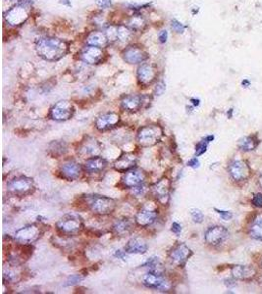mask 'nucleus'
<instances>
[{
  "label": "nucleus",
  "instance_id": "nucleus-35",
  "mask_svg": "<svg viewBox=\"0 0 262 294\" xmlns=\"http://www.w3.org/2000/svg\"><path fill=\"white\" fill-rule=\"evenodd\" d=\"M171 27H172L173 31H175L177 34H183L186 30V27L181 22H179L178 20L176 19L172 20Z\"/></svg>",
  "mask_w": 262,
  "mask_h": 294
},
{
  "label": "nucleus",
  "instance_id": "nucleus-6",
  "mask_svg": "<svg viewBox=\"0 0 262 294\" xmlns=\"http://www.w3.org/2000/svg\"><path fill=\"white\" fill-rule=\"evenodd\" d=\"M143 284L150 289L168 291L171 285L165 276L158 270H150L143 277Z\"/></svg>",
  "mask_w": 262,
  "mask_h": 294
},
{
  "label": "nucleus",
  "instance_id": "nucleus-29",
  "mask_svg": "<svg viewBox=\"0 0 262 294\" xmlns=\"http://www.w3.org/2000/svg\"><path fill=\"white\" fill-rule=\"evenodd\" d=\"M157 218V213L151 210H141L135 216V222L141 227H148L154 223Z\"/></svg>",
  "mask_w": 262,
  "mask_h": 294
},
{
  "label": "nucleus",
  "instance_id": "nucleus-30",
  "mask_svg": "<svg viewBox=\"0 0 262 294\" xmlns=\"http://www.w3.org/2000/svg\"><path fill=\"white\" fill-rule=\"evenodd\" d=\"M259 143H260V140L257 136L252 135V136H247L240 139V141L238 142V146L241 150L248 152V151L254 150L259 145Z\"/></svg>",
  "mask_w": 262,
  "mask_h": 294
},
{
  "label": "nucleus",
  "instance_id": "nucleus-12",
  "mask_svg": "<svg viewBox=\"0 0 262 294\" xmlns=\"http://www.w3.org/2000/svg\"><path fill=\"white\" fill-rule=\"evenodd\" d=\"M41 235V229L38 225H28L15 233V239L22 244H31L37 241Z\"/></svg>",
  "mask_w": 262,
  "mask_h": 294
},
{
  "label": "nucleus",
  "instance_id": "nucleus-10",
  "mask_svg": "<svg viewBox=\"0 0 262 294\" xmlns=\"http://www.w3.org/2000/svg\"><path fill=\"white\" fill-rule=\"evenodd\" d=\"M157 67L150 63H143L137 70V79L142 86H149L153 83L157 78Z\"/></svg>",
  "mask_w": 262,
  "mask_h": 294
},
{
  "label": "nucleus",
  "instance_id": "nucleus-41",
  "mask_svg": "<svg viewBox=\"0 0 262 294\" xmlns=\"http://www.w3.org/2000/svg\"><path fill=\"white\" fill-rule=\"evenodd\" d=\"M252 204L256 207H262V193H258L253 196Z\"/></svg>",
  "mask_w": 262,
  "mask_h": 294
},
{
  "label": "nucleus",
  "instance_id": "nucleus-8",
  "mask_svg": "<svg viewBox=\"0 0 262 294\" xmlns=\"http://www.w3.org/2000/svg\"><path fill=\"white\" fill-rule=\"evenodd\" d=\"M106 52L102 47L88 45L79 52V58L88 65H98L104 61Z\"/></svg>",
  "mask_w": 262,
  "mask_h": 294
},
{
  "label": "nucleus",
  "instance_id": "nucleus-18",
  "mask_svg": "<svg viewBox=\"0 0 262 294\" xmlns=\"http://www.w3.org/2000/svg\"><path fill=\"white\" fill-rule=\"evenodd\" d=\"M170 190L171 182L168 178L160 179L151 187L152 194L161 204H166L168 202Z\"/></svg>",
  "mask_w": 262,
  "mask_h": 294
},
{
  "label": "nucleus",
  "instance_id": "nucleus-19",
  "mask_svg": "<svg viewBox=\"0 0 262 294\" xmlns=\"http://www.w3.org/2000/svg\"><path fill=\"white\" fill-rule=\"evenodd\" d=\"M120 122V116L117 113L108 112L100 115L95 121V127L97 130L104 132L115 128Z\"/></svg>",
  "mask_w": 262,
  "mask_h": 294
},
{
  "label": "nucleus",
  "instance_id": "nucleus-32",
  "mask_svg": "<svg viewBox=\"0 0 262 294\" xmlns=\"http://www.w3.org/2000/svg\"><path fill=\"white\" fill-rule=\"evenodd\" d=\"M128 26L131 28L133 31L142 32L147 27V21L141 14H134L130 17L128 21Z\"/></svg>",
  "mask_w": 262,
  "mask_h": 294
},
{
  "label": "nucleus",
  "instance_id": "nucleus-5",
  "mask_svg": "<svg viewBox=\"0 0 262 294\" xmlns=\"http://www.w3.org/2000/svg\"><path fill=\"white\" fill-rule=\"evenodd\" d=\"M35 189L34 181L27 176H18L7 183V190L13 195L25 196L31 194Z\"/></svg>",
  "mask_w": 262,
  "mask_h": 294
},
{
  "label": "nucleus",
  "instance_id": "nucleus-9",
  "mask_svg": "<svg viewBox=\"0 0 262 294\" xmlns=\"http://www.w3.org/2000/svg\"><path fill=\"white\" fill-rule=\"evenodd\" d=\"M122 57L124 61L130 65L143 64L149 59V53L142 47L137 44H132L127 46L122 51Z\"/></svg>",
  "mask_w": 262,
  "mask_h": 294
},
{
  "label": "nucleus",
  "instance_id": "nucleus-48",
  "mask_svg": "<svg viewBox=\"0 0 262 294\" xmlns=\"http://www.w3.org/2000/svg\"><path fill=\"white\" fill-rule=\"evenodd\" d=\"M232 113H233V109H230V111L228 112V116H229V118L232 117Z\"/></svg>",
  "mask_w": 262,
  "mask_h": 294
},
{
  "label": "nucleus",
  "instance_id": "nucleus-3",
  "mask_svg": "<svg viewBox=\"0 0 262 294\" xmlns=\"http://www.w3.org/2000/svg\"><path fill=\"white\" fill-rule=\"evenodd\" d=\"M30 16V7L28 3H18L8 9L4 13V21L12 26V27H18L23 25Z\"/></svg>",
  "mask_w": 262,
  "mask_h": 294
},
{
  "label": "nucleus",
  "instance_id": "nucleus-39",
  "mask_svg": "<svg viewBox=\"0 0 262 294\" xmlns=\"http://www.w3.org/2000/svg\"><path fill=\"white\" fill-rule=\"evenodd\" d=\"M165 91V83L163 81H160L159 83H157L156 87H155V95H161L163 94V92Z\"/></svg>",
  "mask_w": 262,
  "mask_h": 294
},
{
  "label": "nucleus",
  "instance_id": "nucleus-36",
  "mask_svg": "<svg viewBox=\"0 0 262 294\" xmlns=\"http://www.w3.org/2000/svg\"><path fill=\"white\" fill-rule=\"evenodd\" d=\"M83 279V277L80 274H74L68 277V279L65 282V286H71V285H75L78 282H80Z\"/></svg>",
  "mask_w": 262,
  "mask_h": 294
},
{
  "label": "nucleus",
  "instance_id": "nucleus-2",
  "mask_svg": "<svg viewBox=\"0 0 262 294\" xmlns=\"http://www.w3.org/2000/svg\"><path fill=\"white\" fill-rule=\"evenodd\" d=\"M163 136V130L156 125L143 127L139 130L137 140L143 147H150L160 142Z\"/></svg>",
  "mask_w": 262,
  "mask_h": 294
},
{
  "label": "nucleus",
  "instance_id": "nucleus-40",
  "mask_svg": "<svg viewBox=\"0 0 262 294\" xmlns=\"http://www.w3.org/2000/svg\"><path fill=\"white\" fill-rule=\"evenodd\" d=\"M95 3L98 7L104 9V8H108L112 4V1L111 0H95Z\"/></svg>",
  "mask_w": 262,
  "mask_h": 294
},
{
  "label": "nucleus",
  "instance_id": "nucleus-15",
  "mask_svg": "<svg viewBox=\"0 0 262 294\" xmlns=\"http://www.w3.org/2000/svg\"><path fill=\"white\" fill-rule=\"evenodd\" d=\"M250 167L245 161L236 160L229 165V174L236 181H243L250 176Z\"/></svg>",
  "mask_w": 262,
  "mask_h": 294
},
{
  "label": "nucleus",
  "instance_id": "nucleus-26",
  "mask_svg": "<svg viewBox=\"0 0 262 294\" xmlns=\"http://www.w3.org/2000/svg\"><path fill=\"white\" fill-rule=\"evenodd\" d=\"M107 167V161L102 157L96 156L89 158L85 164V169L91 174L102 172Z\"/></svg>",
  "mask_w": 262,
  "mask_h": 294
},
{
  "label": "nucleus",
  "instance_id": "nucleus-47",
  "mask_svg": "<svg viewBox=\"0 0 262 294\" xmlns=\"http://www.w3.org/2000/svg\"><path fill=\"white\" fill-rule=\"evenodd\" d=\"M191 101H193L192 103H193V105H195V106H198V105L200 104V100H199V99H191Z\"/></svg>",
  "mask_w": 262,
  "mask_h": 294
},
{
  "label": "nucleus",
  "instance_id": "nucleus-24",
  "mask_svg": "<svg viewBox=\"0 0 262 294\" xmlns=\"http://www.w3.org/2000/svg\"><path fill=\"white\" fill-rule=\"evenodd\" d=\"M133 230H134V223L129 218L118 219L113 225L114 233L119 236L131 235Z\"/></svg>",
  "mask_w": 262,
  "mask_h": 294
},
{
  "label": "nucleus",
  "instance_id": "nucleus-22",
  "mask_svg": "<svg viewBox=\"0 0 262 294\" xmlns=\"http://www.w3.org/2000/svg\"><path fill=\"white\" fill-rule=\"evenodd\" d=\"M145 177L146 176H145V173L143 171L137 170V169H132L130 171L126 172L125 176L123 177V182L127 187L133 188V187H136V186L143 184Z\"/></svg>",
  "mask_w": 262,
  "mask_h": 294
},
{
  "label": "nucleus",
  "instance_id": "nucleus-21",
  "mask_svg": "<svg viewBox=\"0 0 262 294\" xmlns=\"http://www.w3.org/2000/svg\"><path fill=\"white\" fill-rule=\"evenodd\" d=\"M137 157L132 153H125L114 163V169L121 173H126L135 168Z\"/></svg>",
  "mask_w": 262,
  "mask_h": 294
},
{
  "label": "nucleus",
  "instance_id": "nucleus-43",
  "mask_svg": "<svg viewBox=\"0 0 262 294\" xmlns=\"http://www.w3.org/2000/svg\"><path fill=\"white\" fill-rule=\"evenodd\" d=\"M172 232L174 233V234H176V235H180L181 234V232H182V227H181V225L180 224H178V223H173L172 224Z\"/></svg>",
  "mask_w": 262,
  "mask_h": 294
},
{
  "label": "nucleus",
  "instance_id": "nucleus-20",
  "mask_svg": "<svg viewBox=\"0 0 262 294\" xmlns=\"http://www.w3.org/2000/svg\"><path fill=\"white\" fill-rule=\"evenodd\" d=\"M82 169L80 164H78L74 160H69L65 162L61 168L60 173L62 176L68 180H76L81 175Z\"/></svg>",
  "mask_w": 262,
  "mask_h": 294
},
{
  "label": "nucleus",
  "instance_id": "nucleus-4",
  "mask_svg": "<svg viewBox=\"0 0 262 294\" xmlns=\"http://www.w3.org/2000/svg\"><path fill=\"white\" fill-rule=\"evenodd\" d=\"M83 227L82 218L75 214H67L57 222L58 231L64 235H77L83 230Z\"/></svg>",
  "mask_w": 262,
  "mask_h": 294
},
{
  "label": "nucleus",
  "instance_id": "nucleus-37",
  "mask_svg": "<svg viewBox=\"0 0 262 294\" xmlns=\"http://www.w3.org/2000/svg\"><path fill=\"white\" fill-rule=\"evenodd\" d=\"M190 214H191L193 222H195V223H202L204 221L205 216H204L203 212L201 210H199V209H192L191 212H190Z\"/></svg>",
  "mask_w": 262,
  "mask_h": 294
},
{
  "label": "nucleus",
  "instance_id": "nucleus-25",
  "mask_svg": "<svg viewBox=\"0 0 262 294\" xmlns=\"http://www.w3.org/2000/svg\"><path fill=\"white\" fill-rule=\"evenodd\" d=\"M147 242L140 237L132 238L125 246V251L129 254H145L148 251Z\"/></svg>",
  "mask_w": 262,
  "mask_h": 294
},
{
  "label": "nucleus",
  "instance_id": "nucleus-7",
  "mask_svg": "<svg viewBox=\"0 0 262 294\" xmlns=\"http://www.w3.org/2000/svg\"><path fill=\"white\" fill-rule=\"evenodd\" d=\"M90 207L92 211L98 215H108L115 210L116 201L106 196L93 195L90 197Z\"/></svg>",
  "mask_w": 262,
  "mask_h": 294
},
{
  "label": "nucleus",
  "instance_id": "nucleus-34",
  "mask_svg": "<svg viewBox=\"0 0 262 294\" xmlns=\"http://www.w3.org/2000/svg\"><path fill=\"white\" fill-rule=\"evenodd\" d=\"M50 154L52 156L58 157L66 152V146L64 142H58L54 141L50 144Z\"/></svg>",
  "mask_w": 262,
  "mask_h": 294
},
{
  "label": "nucleus",
  "instance_id": "nucleus-38",
  "mask_svg": "<svg viewBox=\"0 0 262 294\" xmlns=\"http://www.w3.org/2000/svg\"><path fill=\"white\" fill-rule=\"evenodd\" d=\"M214 210L219 214V216L225 220V221H228V220H231L232 218H233V214H232V212H230V211H225V210H219V209H217V208H214Z\"/></svg>",
  "mask_w": 262,
  "mask_h": 294
},
{
  "label": "nucleus",
  "instance_id": "nucleus-11",
  "mask_svg": "<svg viewBox=\"0 0 262 294\" xmlns=\"http://www.w3.org/2000/svg\"><path fill=\"white\" fill-rule=\"evenodd\" d=\"M75 108L70 101L61 100L58 101L56 104L50 110V117L55 121H67L74 115Z\"/></svg>",
  "mask_w": 262,
  "mask_h": 294
},
{
  "label": "nucleus",
  "instance_id": "nucleus-44",
  "mask_svg": "<svg viewBox=\"0 0 262 294\" xmlns=\"http://www.w3.org/2000/svg\"><path fill=\"white\" fill-rule=\"evenodd\" d=\"M187 165H188L189 167L193 168V169H196V168H199V166H200V162H199V160H198L196 158H192L191 160L188 161Z\"/></svg>",
  "mask_w": 262,
  "mask_h": 294
},
{
  "label": "nucleus",
  "instance_id": "nucleus-14",
  "mask_svg": "<svg viewBox=\"0 0 262 294\" xmlns=\"http://www.w3.org/2000/svg\"><path fill=\"white\" fill-rule=\"evenodd\" d=\"M191 255L192 251L190 248H188V246L185 243H179L170 251L169 258L174 265L184 268Z\"/></svg>",
  "mask_w": 262,
  "mask_h": 294
},
{
  "label": "nucleus",
  "instance_id": "nucleus-27",
  "mask_svg": "<svg viewBox=\"0 0 262 294\" xmlns=\"http://www.w3.org/2000/svg\"><path fill=\"white\" fill-rule=\"evenodd\" d=\"M86 42L88 45H94L98 47H106L110 42L106 34L101 31H94L89 34L87 37Z\"/></svg>",
  "mask_w": 262,
  "mask_h": 294
},
{
  "label": "nucleus",
  "instance_id": "nucleus-31",
  "mask_svg": "<svg viewBox=\"0 0 262 294\" xmlns=\"http://www.w3.org/2000/svg\"><path fill=\"white\" fill-rule=\"evenodd\" d=\"M249 234L252 238L256 240H262V213L255 216L250 225Z\"/></svg>",
  "mask_w": 262,
  "mask_h": 294
},
{
  "label": "nucleus",
  "instance_id": "nucleus-1",
  "mask_svg": "<svg viewBox=\"0 0 262 294\" xmlns=\"http://www.w3.org/2000/svg\"><path fill=\"white\" fill-rule=\"evenodd\" d=\"M36 50L40 58L48 62H56L69 52V43L63 39L45 37L38 40Z\"/></svg>",
  "mask_w": 262,
  "mask_h": 294
},
{
  "label": "nucleus",
  "instance_id": "nucleus-28",
  "mask_svg": "<svg viewBox=\"0 0 262 294\" xmlns=\"http://www.w3.org/2000/svg\"><path fill=\"white\" fill-rule=\"evenodd\" d=\"M256 274L255 270L249 266L238 265L232 268V274L236 279L240 280H249Z\"/></svg>",
  "mask_w": 262,
  "mask_h": 294
},
{
  "label": "nucleus",
  "instance_id": "nucleus-16",
  "mask_svg": "<svg viewBox=\"0 0 262 294\" xmlns=\"http://www.w3.org/2000/svg\"><path fill=\"white\" fill-rule=\"evenodd\" d=\"M229 235L228 230L222 226H215L209 228L206 232L205 239L206 243L212 246H217L223 243Z\"/></svg>",
  "mask_w": 262,
  "mask_h": 294
},
{
  "label": "nucleus",
  "instance_id": "nucleus-13",
  "mask_svg": "<svg viewBox=\"0 0 262 294\" xmlns=\"http://www.w3.org/2000/svg\"><path fill=\"white\" fill-rule=\"evenodd\" d=\"M105 34L109 39V42H127L129 41L133 35V30L129 26L118 25V26H109Z\"/></svg>",
  "mask_w": 262,
  "mask_h": 294
},
{
  "label": "nucleus",
  "instance_id": "nucleus-23",
  "mask_svg": "<svg viewBox=\"0 0 262 294\" xmlns=\"http://www.w3.org/2000/svg\"><path fill=\"white\" fill-rule=\"evenodd\" d=\"M147 96H141V95H128L123 98L121 101L123 109H125L128 112H137L139 111L144 103L146 102L145 99Z\"/></svg>",
  "mask_w": 262,
  "mask_h": 294
},
{
  "label": "nucleus",
  "instance_id": "nucleus-17",
  "mask_svg": "<svg viewBox=\"0 0 262 294\" xmlns=\"http://www.w3.org/2000/svg\"><path fill=\"white\" fill-rule=\"evenodd\" d=\"M101 152V146L98 141L92 137H88L87 140L83 141L79 146L78 153L85 158L98 156Z\"/></svg>",
  "mask_w": 262,
  "mask_h": 294
},
{
  "label": "nucleus",
  "instance_id": "nucleus-46",
  "mask_svg": "<svg viewBox=\"0 0 262 294\" xmlns=\"http://www.w3.org/2000/svg\"><path fill=\"white\" fill-rule=\"evenodd\" d=\"M242 84H243V87H248V86H250V81L248 79H243Z\"/></svg>",
  "mask_w": 262,
  "mask_h": 294
},
{
  "label": "nucleus",
  "instance_id": "nucleus-42",
  "mask_svg": "<svg viewBox=\"0 0 262 294\" xmlns=\"http://www.w3.org/2000/svg\"><path fill=\"white\" fill-rule=\"evenodd\" d=\"M168 39V33L166 30H162L159 35H158V39L160 43H165Z\"/></svg>",
  "mask_w": 262,
  "mask_h": 294
},
{
  "label": "nucleus",
  "instance_id": "nucleus-50",
  "mask_svg": "<svg viewBox=\"0 0 262 294\" xmlns=\"http://www.w3.org/2000/svg\"><path fill=\"white\" fill-rule=\"evenodd\" d=\"M261 265H262V260H261Z\"/></svg>",
  "mask_w": 262,
  "mask_h": 294
},
{
  "label": "nucleus",
  "instance_id": "nucleus-45",
  "mask_svg": "<svg viewBox=\"0 0 262 294\" xmlns=\"http://www.w3.org/2000/svg\"><path fill=\"white\" fill-rule=\"evenodd\" d=\"M114 255H115V257H117L119 259H122L124 261L126 260V253L124 251H122V250H117Z\"/></svg>",
  "mask_w": 262,
  "mask_h": 294
},
{
  "label": "nucleus",
  "instance_id": "nucleus-33",
  "mask_svg": "<svg viewBox=\"0 0 262 294\" xmlns=\"http://www.w3.org/2000/svg\"><path fill=\"white\" fill-rule=\"evenodd\" d=\"M213 139H214V137H213V136H207L206 138H204L203 140H201V141L196 144V147H195V155H196V156H201V155H203L204 153H206V150H207L208 143L211 142Z\"/></svg>",
  "mask_w": 262,
  "mask_h": 294
},
{
  "label": "nucleus",
  "instance_id": "nucleus-49",
  "mask_svg": "<svg viewBox=\"0 0 262 294\" xmlns=\"http://www.w3.org/2000/svg\"><path fill=\"white\" fill-rule=\"evenodd\" d=\"M258 182H259V185L262 187V176L259 177V180H258Z\"/></svg>",
  "mask_w": 262,
  "mask_h": 294
}]
</instances>
